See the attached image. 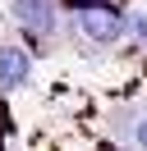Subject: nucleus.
Here are the masks:
<instances>
[{"label": "nucleus", "mask_w": 147, "mask_h": 151, "mask_svg": "<svg viewBox=\"0 0 147 151\" xmlns=\"http://www.w3.org/2000/svg\"><path fill=\"white\" fill-rule=\"evenodd\" d=\"M78 32L92 46H115V41L124 37V23H119V14L106 9V5H87V9H78Z\"/></svg>", "instance_id": "f257e3e1"}, {"label": "nucleus", "mask_w": 147, "mask_h": 151, "mask_svg": "<svg viewBox=\"0 0 147 151\" xmlns=\"http://www.w3.org/2000/svg\"><path fill=\"white\" fill-rule=\"evenodd\" d=\"M14 19L32 37H55V0H14Z\"/></svg>", "instance_id": "f03ea898"}, {"label": "nucleus", "mask_w": 147, "mask_h": 151, "mask_svg": "<svg viewBox=\"0 0 147 151\" xmlns=\"http://www.w3.org/2000/svg\"><path fill=\"white\" fill-rule=\"evenodd\" d=\"M28 78H32V55L18 50V46H0V87L14 92V87H23Z\"/></svg>", "instance_id": "7ed1b4c3"}, {"label": "nucleus", "mask_w": 147, "mask_h": 151, "mask_svg": "<svg viewBox=\"0 0 147 151\" xmlns=\"http://www.w3.org/2000/svg\"><path fill=\"white\" fill-rule=\"evenodd\" d=\"M129 28L138 32V41H147V14H138V9H133V14H129Z\"/></svg>", "instance_id": "20e7f679"}, {"label": "nucleus", "mask_w": 147, "mask_h": 151, "mask_svg": "<svg viewBox=\"0 0 147 151\" xmlns=\"http://www.w3.org/2000/svg\"><path fill=\"white\" fill-rule=\"evenodd\" d=\"M133 137H138V151H147V119L138 124V133H133Z\"/></svg>", "instance_id": "39448f33"}]
</instances>
